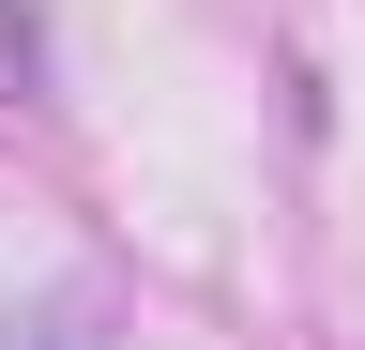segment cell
Segmentation results:
<instances>
[{
  "label": "cell",
  "mask_w": 365,
  "mask_h": 350,
  "mask_svg": "<svg viewBox=\"0 0 365 350\" xmlns=\"http://www.w3.org/2000/svg\"><path fill=\"white\" fill-rule=\"evenodd\" d=\"M0 350H91L76 320H0Z\"/></svg>",
  "instance_id": "cell-1"
}]
</instances>
